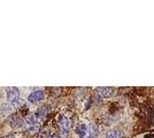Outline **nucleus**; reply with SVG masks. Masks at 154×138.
Listing matches in <instances>:
<instances>
[{
  "label": "nucleus",
  "instance_id": "f257e3e1",
  "mask_svg": "<svg viewBox=\"0 0 154 138\" xmlns=\"http://www.w3.org/2000/svg\"><path fill=\"white\" fill-rule=\"evenodd\" d=\"M23 128H24L26 132H28L29 135H35V133H38L40 130V124L36 120V118L31 115L26 118V121L23 123Z\"/></svg>",
  "mask_w": 154,
  "mask_h": 138
},
{
  "label": "nucleus",
  "instance_id": "f03ea898",
  "mask_svg": "<svg viewBox=\"0 0 154 138\" xmlns=\"http://www.w3.org/2000/svg\"><path fill=\"white\" fill-rule=\"evenodd\" d=\"M7 122H8V124L11 125L12 128H19V127H23V123H24V121H23L22 116H21L20 114H15V113L8 116V118H7Z\"/></svg>",
  "mask_w": 154,
  "mask_h": 138
},
{
  "label": "nucleus",
  "instance_id": "7ed1b4c3",
  "mask_svg": "<svg viewBox=\"0 0 154 138\" xmlns=\"http://www.w3.org/2000/svg\"><path fill=\"white\" fill-rule=\"evenodd\" d=\"M50 111H51V108H50V106L48 105L42 106V107H39L38 109L35 112V115H33V116H35L36 120L40 123V122H43V121L45 120L46 115L50 113Z\"/></svg>",
  "mask_w": 154,
  "mask_h": 138
},
{
  "label": "nucleus",
  "instance_id": "20e7f679",
  "mask_svg": "<svg viewBox=\"0 0 154 138\" xmlns=\"http://www.w3.org/2000/svg\"><path fill=\"white\" fill-rule=\"evenodd\" d=\"M59 125H60V130L63 133L64 136H67L69 131H70V127H71V122L70 120L66 116H61L60 118V121H59Z\"/></svg>",
  "mask_w": 154,
  "mask_h": 138
},
{
  "label": "nucleus",
  "instance_id": "39448f33",
  "mask_svg": "<svg viewBox=\"0 0 154 138\" xmlns=\"http://www.w3.org/2000/svg\"><path fill=\"white\" fill-rule=\"evenodd\" d=\"M45 99V93L42 91V90H37V91H33L32 93L29 94L28 97V100L31 103V104H37V103H40Z\"/></svg>",
  "mask_w": 154,
  "mask_h": 138
},
{
  "label": "nucleus",
  "instance_id": "423d86ee",
  "mask_svg": "<svg viewBox=\"0 0 154 138\" xmlns=\"http://www.w3.org/2000/svg\"><path fill=\"white\" fill-rule=\"evenodd\" d=\"M6 94H7V100L12 104L17 98H20V90L17 87H8L6 90Z\"/></svg>",
  "mask_w": 154,
  "mask_h": 138
},
{
  "label": "nucleus",
  "instance_id": "0eeeda50",
  "mask_svg": "<svg viewBox=\"0 0 154 138\" xmlns=\"http://www.w3.org/2000/svg\"><path fill=\"white\" fill-rule=\"evenodd\" d=\"M99 136V128L96 124H91L88 128V132H86V136L85 138H97Z\"/></svg>",
  "mask_w": 154,
  "mask_h": 138
},
{
  "label": "nucleus",
  "instance_id": "6e6552de",
  "mask_svg": "<svg viewBox=\"0 0 154 138\" xmlns=\"http://www.w3.org/2000/svg\"><path fill=\"white\" fill-rule=\"evenodd\" d=\"M98 93L103 98H110L115 93V90L113 87H100L98 89Z\"/></svg>",
  "mask_w": 154,
  "mask_h": 138
},
{
  "label": "nucleus",
  "instance_id": "1a4fd4ad",
  "mask_svg": "<svg viewBox=\"0 0 154 138\" xmlns=\"http://www.w3.org/2000/svg\"><path fill=\"white\" fill-rule=\"evenodd\" d=\"M106 138H123V131L120 129H112L106 133Z\"/></svg>",
  "mask_w": 154,
  "mask_h": 138
},
{
  "label": "nucleus",
  "instance_id": "9d476101",
  "mask_svg": "<svg viewBox=\"0 0 154 138\" xmlns=\"http://www.w3.org/2000/svg\"><path fill=\"white\" fill-rule=\"evenodd\" d=\"M86 132H88V125L82 123V124L77 125L76 128V133L79 138H85L86 136Z\"/></svg>",
  "mask_w": 154,
  "mask_h": 138
},
{
  "label": "nucleus",
  "instance_id": "9b49d317",
  "mask_svg": "<svg viewBox=\"0 0 154 138\" xmlns=\"http://www.w3.org/2000/svg\"><path fill=\"white\" fill-rule=\"evenodd\" d=\"M24 104H26V101L22 98H17L14 103H12V105H13L15 108H19V109H21V108L24 106Z\"/></svg>",
  "mask_w": 154,
  "mask_h": 138
},
{
  "label": "nucleus",
  "instance_id": "f8f14e48",
  "mask_svg": "<svg viewBox=\"0 0 154 138\" xmlns=\"http://www.w3.org/2000/svg\"><path fill=\"white\" fill-rule=\"evenodd\" d=\"M38 133L39 138H50V133H48L47 129H42V130H39Z\"/></svg>",
  "mask_w": 154,
  "mask_h": 138
},
{
  "label": "nucleus",
  "instance_id": "ddd939ff",
  "mask_svg": "<svg viewBox=\"0 0 154 138\" xmlns=\"http://www.w3.org/2000/svg\"><path fill=\"white\" fill-rule=\"evenodd\" d=\"M50 138H61V137H60L59 135H57V133H54V135H52V136Z\"/></svg>",
  "mask_w": 154,
  "mask_h": 138
}]
</instances>
